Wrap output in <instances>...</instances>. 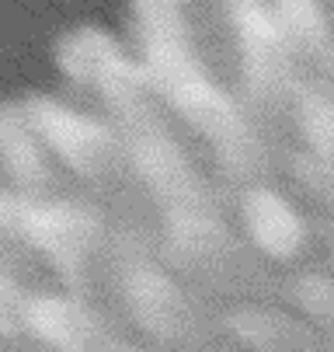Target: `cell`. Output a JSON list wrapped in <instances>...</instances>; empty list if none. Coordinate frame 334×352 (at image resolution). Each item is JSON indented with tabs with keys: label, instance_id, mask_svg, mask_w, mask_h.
I'll return each mask as SVG.
<instances>
[{
	"label": "cell",
	"instance_id": "1",
	"mask_svg": "<svg viewBox=\"0 0 334 352\" xmlns=\"http://www.w3.org/2000/svg\"><path fill=\"white\" fill-rule=\"evenodd\" d=\"M272 11L289 45L334 80V25L324 0H272Z\"/></svg>",
	"mask_w": 334,
	"mask_h": 352
}]
</instances>
